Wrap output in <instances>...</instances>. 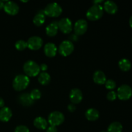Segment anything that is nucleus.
<instances>
[{
    "mask_svg": "<svg viewBox=\"0 0 132 132\" xmlns=\"http://www.w3.org/2000/svg\"><path fill=\"white\" fill-rule=\"evenodd\" d=\"M30 83L29 77L26 75H18L13 81V88L16 91H22L28 87Z\"/></svg>",
    "mask_w": 132,
    "mask_h": 132,
    "instance_id": "f257e3e1",
    "label": "nucleus"
},
{
    "mask_svg": "<svg viewBox=\"0 0 132 132\" xmlns=\"http://www.w3.org/2000/svg\"><path fill=\"white\" fill-rule=\"evenodd\" d=\"M23 70L28 77H35L40 73L39 65L34 61H28L23 66Z\"/></svg>",
    "mask_w": 132,
    "mask_h": 132,
    "instance_id": "f03ea898",
    "label": "nucleus"
},
{
    "mask_svg": "<svg viewBox=\"0 0 132 132\" xmlns=\"http://www.w3.org/2000/svg\"><path fill=\"white\" fill-rule=\"evenodd\" d=\"M103 15V7L101 5H94L88 10L86 18L90 21H97Z\"/></svg>",
    "mask_w": 132,
    "mask_h": 132,
    "instance_id": "7ed1b4c3",
    "label": "nucleus"
},
{
    "mask_svg": "<svg viewBox=\"0 0 132 132\" xmlns=\"http://www.w3.org/2000/svg\"><path fill=\"white\" fill-rule=\"evenodd\" d=\"M63 9L57 3H51L46 5L44 10L45 15L51 18H57L62 14Z\"/></svg>",
    "mask_w": 132,
    "mask_h": 132,
    "instance_id": "20e7f679",
    "label": "nucleus"
},
{
    "mask_svg": "<svg viewBox=\"0 0 132 132\" xmlns=\"http://www.w3.org/2000/svg\"><path fill=\"white\" fill-rule=\"evenodd\" d=\"M64 121V116L63 113L58 111H55L49 114L48 117V122L50 126H55L61 125Z\"/></svg>",
    "mask_w": 132,
    "mask_h": 132,
    "instance_id": "39448f33",
    "label": "nucleus"
},
{
    "mask_svg": "<svg viewBox=\"0 0 132 132\" xmlns=\"http://www.w3.org/2000/svg\"><path fill=\"white\" fill-rule=\"evenodd\" d=\"M59 52L62 56L67 57L70 55L74 50V45L73 43L69 40L63 41L59 46Z\"/></svg>",
    "mask_w": 132,
    "mask_h": 132,
    "instance_id": "423d86ee",
    "label": "nucleus"
},
{
    "mask_svg": "<svg viewBox=\"0 0 132 132\" xmlns=\"http://www.w3.org/2000/svg\"><path fill=\"white\" fill-rule=\"evenodd\" d=\"M117 95L120 100L126 101L132 96V89L129 85H122L117 89Z\"/></svg>",
    "mask_w": 132,
    "mask_h": 132,
    "instance_id": "0eeeda50",
    "label": "nucleus"
},
{
    "mask_svg": "<svg viewBox=\"0 0 132 132\" xmlns=\"http://www.w3.org/2000/svg\"><path fill=\"white\" fill-rule=\"evenodd\" d=\"M27 47L30 50H37L43 45V41L39 36H32L27 41Z\"/></svg>",
    "mask_w": 132,
    "mask_h": 132,
    "instance_id": "6e6552de",
    "label": "nucleus"
},
{
    "mask_svg": "<svg viewBox=\"0 0 132 132\" xmlns=\"http://www.w3.org/2000/svg\"><path fill=\"white\" fill-rule=\"evenodd\" d=\"M58 23L59 29L64 34H69L72 30V23L69 18H62Z\"/></svg>",
    "mask_w": 132,
    "mask_h": 132,
    "instance_id": "1a4fd4ad",
    "label": "nucleus"
},
{
    "mask_svg": "<svg viewBox=\"0 0 132 132\" xmlns=\"http://www.w3.org/2000/svg\"><path fill=\"white\" fill-rule=\"evenodd\" d=\"M74 32L75 34L77 36L83 35L87 31L88 23L85 19H81L76 21L74 24Z\"/></svg>",
    "mask_w": 132,
    "mask_h": 132,
    "instance_id": "9d476101",
    "label": "nucleus"
},
{
    "mask_svg": "<svg viewBox=\"0 0 132 132\" xmlns=\"http://www.w3.org/2000/svg\"><path fill=\"white\" fill-rule=\"evenodd\" d=\"M4 10L6 14L10 15H15L19 12V8L18 4L14 1H6L4 5Z\"/></svg>",
    "mask_w": 132,
    "mask_h": 132,
    "instance_id": "9b49d317",
    "label": "nucleus"
},
{
    "mask_svg": "<svg viewBox=\"0 0 132 132\" xmlns=\"http://www.w3.org/2000/svg\"><path fill=\"white\" fill-rule=\"evenodd\" d=\"M70 100L73 104H79L82 99V92L78 88H73L70 92Z\"/></svg>",
    "mask_w": 132,
    "mask_h": 132,
    "instance_id": "f8f14e48",
    "label": "nucleus"
},
{
    "mask_svg": "<svg viewBox=\"0 0 132 132\" xmlns=\"http://www.w3.org/2000/svg\"><path fill=\"white\" fill-rule=\"evenodd\" d=\"M44 52L45 55L48 57H53L55 56L57 52L56 45L52 43H48L45 45Z\"/></svg>",
    "mask_w": 132,
    "mask_h": 132,
    "instance_id": "ddd939ff",
    "label": "nucleus"
},
{
    "mask_svg": "<svg viewBox=\"0 0 132 132\" xmlns=\"http://www.w3.org/2000/svg\"><path fill=\"white\" fill-rule=\"evenodd\" d=\"M18 101L24 106H30L34 104V101L31 98L30 94L28 93H23L18 97Z\"/></svg>",
    "mask_w": 132,
    "mask_h": 132,
    "instance_id": "4468645a",
    "label": "nucleus"
},
{
    "mask_svg": "<svg viewBox=\"0 0 132 132\" xmlns=\"http://www.w3.org/2000/svg\"><path fill=\"white\" fill-rule=\"evenodd\" d=\"M12 116V110L8 107H3L0 110V121L2 122H8Z\"/></svg>",
    "mask_w": 132,
    "mask_h": 132,
    "instance_id": "2eb2a0df",
    "label": "nucleus"
},
{
    "mask_svg": "<svg viewBox=\"0 0 132 132\" xmlns=\"http://www.w3.org/2000/svg\"><path fill=\"white\" fill-rule=\"evenodd\" d=\"M58 30H59L58 23L57 21H53L46 27L45 31L48 36L50 37H54L57 34Z\"/></svg>",
    "mask_w": 132,
    "mask_h": 132,
    "instance_id": "dca6fc26",
    "label": "nucleus"
},
{
    "mask_svg": "<svg viewBox=\"0 0 132 132\" xmlns=\"http://www.w3.org/2000/svg\"><path fill=\"white\" fill-rule=\"evenodd\" d=\"M104 9L107 13L110 14H114L118 10L117 4L113 1H106L104 3Z\"/></svg>",
    "mask_w": 132,
    "mask_h": 132,
    "instance_id": "f3484780",
    "label": "nucleus"
},
{
    "mask_svg": "<svg viewBox=\"0 0 132 132\" xmlns=\"http://www.w3.org/2000/svg\"><path fill=\"white\" fill-rule=\"evenodd\" d=\"M94 81L98 85H103L106 81V77L104 72L101 70H97L95 72L93 76Z\"/></svg>",
    "mask_w": 132,
    "mask_h": 132,
    "instance_id": "a211bd4d",
    "label": "nucleus"
},
{
    "mask_svg": "<svg viewBox=\"0 0 132 132\" xmlns=\"http://www.w3.org/2000/svg\"><path fill=\"white\" fill-rule=\"evenodd\" d=\"M45 21V15L44 10H39L33 19V23L37 27L42 25Z\"/></svg>",
    "mask_w": 132,
    "mask_h": 132,
    "instance_id": "6ab92c4d",
    "label": "nucleus"
},
{
    "mask_svg": "<svg viewBox=\"0 0 132 132\" xmlns=\"http://www.w3.org/2000/svg\"><path fill=\"white\" fill-rule=\"evenodd\" d=\"M85 116L88 121H95L99 119V112L95 108H89L85 113Z\"/></svg>",
    "mask_w": 132,
    "mask_h": 132,
    "instance_id": "aec40b11",
    "label": "nucleus"
},
{
    "mask_svg": "<svg viewBox=\"0 0 132 132\" xmlns=\"http://www.w3.org/2000/svg\"><path fill=\"white\" fill-rule=\"evenodd\" d=\"M34 125L39 130H45L47 128L48 122L45 118L42 117H37L34 121Z\"/></svg>",
    "mask_w": 132,
    "mask_h": 132,
    "instance_id": "412c9836",
    "label": "nucleus"
},
{
    "mask_svg": "<svg viewBox=\"0 0 132 132\" xmlns=\"http://www.w3.org/2000/svg\"><path fill=\"white\" fill-rule=\"evenodd\" d=\"M51 80L50 76L47 73V72H43L39 73L38 76V81L41 85H46L49 84Z\"/></svg>",
    "mask_w": 132,
    "mask_h": 132,
    "instance_id": "4be33fe9",
    "label": "nucleus"
},
{
    "mask_svg": "<svg viewBox=\"0 0 132 132\" xmlns=\"http://www.w3.org/2000/svg\"><path fill=\"white\" fill-rule=\"evenodd\" d=\"M119 67L123 72H128L131 68V63L128 59H122L119 62Z\"/></svg>",
    "mask_w": 132,
    "mask_h": 132,
    "instance_id": "5701e85b",
    "label": "nucleus"
},
{
    "mask_svg": "<svg viewBox=\"0 0 132 132\" xmlns=\"http://www.w3.org/2000/svg\"><path fill=\"white\" fill-rule=\"evenodd\" d=\"M122 125L119 122H113L109 125L108 128V132H122Z\"/></svg>",
    "mask_w": 132,
    "mask_h": 132,
    "instance_id": "b1692460",
    "label": "nucleus"
},
{
    "mask_svg": "<svg viewBox=\"0 0 132 132\" xmlns=\"http://www.w3.org/2000/svg\"><path fill=\"white\" fill-rule=\"evenodd\" d=\"M16 49L19 51H23L27 48V43L23 40H19L15 44Z\"/></svg>",
    "mask_w": 132,
    "mask_h": 132,
    "instance_id": "393cba45",
    "label": "nucleus"
},
{
    "mask_svg": "<svg viewBox=\"0 0 132 132\" xmlns=\"http://www.w3.org/2000/svg\"><path fill=\"white\" fill-rule=\"evenodd\" d=\"M31 98L33 101L35 100H38L41 98V93L38 89H34L32 90V92L30 94Z\"/></svg>",
    "mask_w": 132,
    "mask_h": 132,
    "instance_id": "a878e982",
    "label": "nucleus"
},
{
    "mask_svg": "<svg viewBox=\"0 0 132 132\" xmlns=\"http://www.w3.org/2000/svg\"><path fill=\"white\" fill-rule=\"evenodd\" d=\"M106 88L108 90H113L116 87V83L112 79H108L106 80V82L104 83Z\"/></svg>",
    "mask_w": 132,
    "mask_h": 132,
    "instance_id": "bb28decb",
    "label": "nucleus"
},
{
    "mask_svg": "<svg viewBox=\"0 0 132 132\" xmlns=\"http://www.w3.org/2000/svg\"><path fill=\"white\" fill-rule=\"evenodd\" d=\"M117 97V93L115 92L114 91L110 92L108 93V94L106 95V97L108 99V100L110 101H113L116 100Z\"/></svg>",
    "mask_w": 132,
    "mask_h": 132,
    "instance_id": "cd10ccee",
    "label": "nucleus"
},
{
    "mask_svg": "<svg viewBox=\"0 0 132 132\" xmlns=\"http://www.w3.org/2000/svg\"><path fill=\"white\" fill-rule=\"evenodd\" d=\"M14 132H30L29 129L28 127L24 125H19V126H17L15 129Z\"/></svg>",
    "mask_w": 132,
    "mask_h": 132,
    "instance_id": "c85d7f7f",
    "label": "nucleus"
},
{
    "mask_svg": "<svg viewBox=\"0 0 132 132\" xmlns=\"http://www.w3.org/2000/svg\"><path fill=\"white\" fill-rule=\"evenodd\" d=\"M69 39L70 40L69 41H70L71 42H72V41H77L79 39V37H78V36H77L76 34H72L69 37Z\"/></svg>",
    "mask_w": 132,
    "mask_h": 132,
    "instance_id": "c756f323",
    "label": "nucleus"
},
{
    "mask_svg": "<svg viewBox=\"0 0 132 132\" xmlns=\"http://www.w3.org/2000/svg\"><path fill=\"white\" fill-rule=\"evenodd\" d=\"M46 132H57V130L55 126H50V127L48 128Z\"/></svg>",
    "mask_w": 132,
    "mask_h": 132,
    "instance_id": "7c9ffc66",
    "label": "nucleus"
},
{
    "mask_svg": "<svg viewBox=\"0 0 132 132\" xmlns=\"http://www.w3.org/2000/svg\"><path fill=\"white\" fill-rule=\"evenodd\" d=\"M76 106L73 104H70L68 106V110L70 112H73L75 110H76Z\"/></svg>",
    "mask_w": 132,
    "mask_h": 132,
    "instance_id": "2f4dec72",
    "label": "nucleus"
},
{
    "mask_svg": "<svg viewBox=\"0 0 132 132\" xmlns=\"http://www.w3.org/2000/svg\"><path fill=\"white\" fill-rule=\"evenodd\" d=\"M39 67H40V70H41L43 71V72L46 71L48 68V66L46 65V64H45V63H43V64H41V65L39 66Z\"/></svg>",
    "mask_w": 132,
    "mask_h": 132,
    "instance_id": "473e14b6",
    "label": "nucleus"
},
{
    "mask_svg": "<svg viewBox=\"0 0 132 132\" xmlns=\"http://www.w3.org/2000/svg\"><path fill=\"white\" fill-rule=\"evenodd\" d=\"M4 105H5V101L2 98L0 97V108H2L3 107H4Z\"/></svg>",
    "mask_w": 132,
    "mask_h": 132,
    "instance_id": "72a5a7b5",
    "label": "nucleus"
},
{
    "mask_svg": "<svg viewBox=\"0 0 132 132\" xmlns=\"http://www.w3.org/2000/svg\"><path fill=\"white\" fill-rule=\"evenodd\" d=\"M103 0H101V1H93V3H94V5H100L99 3H101L103 2Z\"/></svg>",
    "mask_w": 132,
    "mask_h": 132,
    "instance_id": "f704fd0d",
    "label": "nucleus"
},
{
    "mask_svg": "<svg viewBox=\"0 0 132 132\" xmlns=\"http://www.w3.org/2000/svg\"><path fill=\"white\" fill-rule=\"evenodd\" d=\"M4 5H5V4H4L3 1H0V10H1L2 9H3Z\"/></svg>",
    "mask_w": 132,
    "mask_h": 132,
    "instance_id": "c9c22d12",
    "label": "nucleus"
},
{
    "mask_svg": "<svg viewBox=\"0 0 132 132\" xmlns=\"http://www.w3.org/2000/svg\"><path fill=\"white\" fill-rule=\"evenodd\" d=\"M129 23H130V26L132 28V15L130 17V21H129Z\"/></svg>",
    "mask_w": 132,
    "mask_h": 132,
    "instance_id": "e433bc0d",
    "label": "nucleus"
},
{
    "mask_svg": "<svg viewBox=\"0 0 132 132\" xmlns=\"http://www.w3.org/2000/svg\"><path fill=\"white\" fill-rule=\"evenodd\" d=\"M101 132H108V131H101Z\"/></svg>",
    "mask_w": 132,
    "mask_h": 132,
    "instance_id": "4c0bfd02",
    "label": "nucleus"
},
{
    "mask_svg": "<svg viewBox=\"0 0 132 132\" xmlns=\"http://www.w3.org/2000/svg\"><path fill=\"white\" fill-rule=\"evenodd\" d=\"M131 43H132V39H131Z\"/></svg>",
    "mask_w": 132,
    "mask_h": 132,
    "instance_id": "58836bf2",
    "label": "nucleus"
}]
</instances>
